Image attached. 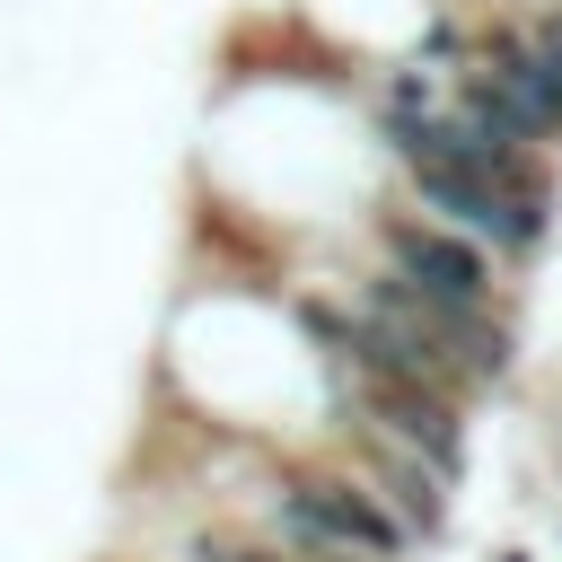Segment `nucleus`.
I'll use <instances>...</instances> for the list:
<instances>
[{
	"label": "nucleus",
	"mask_w": 562,
	"mask_h": 562,
	"mask_svg": "<svg viewBox=\"0 0 562 562\" xmlns=\"http://www.w3.org/2000/svg\"><path fill=\"white\" fill-rule=\"evenodd\" d=\"M360 263H378L422 307H509V272L474 237H457L448 220H430V211H413L395 193H378L360 211Z\"/></svg>",
	"instance_id": "obj_1"
},
{
	"label": "nucleus",
	"mask_w": 562,
	"mask_h": 562,
	"mask_svg": "<svg viewBox=\"0 0 562 562\" xmlns=\"http://www.w3.org/2000/svg\"><path fill=\"white\" fill-rule=\"evenodd\" d=\"M501 562H536V553H518V544H509V553H501Z\"/></svg>",
	"instance_id": "obj_2"
}]
</instances>
